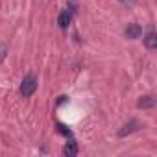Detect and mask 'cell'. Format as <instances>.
<instances>
[{
  "label": "cell",
  "instance_id": "9c48e42d",
  "mask_svg": "<svg viewBox=\"0 0 157 157\" xmlns=\"http://www.w3.org/2000/svg\"><path fill=\"white\" fill-rule=\"evenodd\" d=\"M4 56H6V48H2V46H0V61L4 59Z\"/></svg>",
  "mask_w": 157,
  "mask_h": 157
},
{
  "label": "cell",
  "instance_id": "52a82bcc",
  "mask_svg": "<svg viewBox=\"0 0 157 157\" xmlns=\"http://www.w3.org/2000/svg\"><path fill=\"white\" fill-rule=\"evenodd\" d=\"M137 105L142 107V109H150V107L155 105V98H153V96H142V98L137 102Z\"/></svg>",
  "mask_w": 157,
  "mask_h": 157
},
{
  "label": "cell",
  "instance_id": "5b68a950",
  "mask_svg": "<svg viewBox=\"0 0 157 157\" xmlns=\"http://www.w3.org/2000/svg\"><path fill=\"white\" fill-rule=\"evenodd\" d=\"M144 44L148 50H155L157 48V33L153 30H150L146 35H144Z\"/></svg>",
  "mask_w": 157,
  "mask_h": 157
},
{
  "label": "cell",
  "instance_id": "7a4b0ae2",
  "mask_svg": "<svg viewBox=\"0 0 157 157\" xmlns=\"http://www.w3.org/2000/svg\"><path fill=\"white\" fill-rule=\"evenodd\" d=\"M140 128H142V124H140L137 118H131L128 124H124V126H122V129L118 131V137H128V135H131V133L139 131Z\"/></svg>",
  "mask_w": 157,
  "mask_h": 157
},
{
  "label": "cell",
  "instance_id": "277c9868",
  "mask_svg": "<svg viewBox=\"0 0 157 157\" xmlns=\"http://www.w3.org/2000/svg\"><path fill=\"white\" fill-rule=\"evenodd\" d=\"M70 21H72V11H68V10L61 11V13H59V17H57V24H59V28H61V30H67V28H68V24H70Z\"/></svg>",
  "mask_w": 157,
  "mask_h": 157
},
{
  "label": "cell",
  "instance_id": "3957f363",
  "mask_svg": "<svg viewBox=\"0 0 157 157\" xmlns=\"http://www.w3.org/2000/svg\"><path fill=\"white\" fill-rule=\"evenodd\" d=\"M124 35H126V39H139L142 35V26L131 22V24H128L124 28Z\"/></svg>",
  "mask_w": 157,
  "mask_h": 157
},
{
  "label": "cell",
  "instance_id": "6da1fadb",
  "mask_svg": "<svg viewBox=\"0 0 157 157\" xmlns=\"http://www.w3.org/2000/svg\"><path fill=\"white\" fill-rule=\"evenodd\" d=\"M35 91H37V80L33 76H26L22 80V83H21V94L24 98H30Z\"/></svg>",
  "mask_w": 157,
  "mask_h": 157
},
{
  "label": "cell",
  "instance_id": "8992f818",
  "mask_svg": "<svg viewBox=\"0 0 157 157\" xmlns=\"http://www.w3.org/2000/svg\"><path fill=\"white\" fill-rule=\"evenodd\" d=\"M63 155H67V157L78 155V144H76V140H70V142H67L63 146Z\"/></svg>",
  "mask_w": 157,
  "mask_h": 157
},
{
  "label": "cell",
  "instance_id": "30bf717a",
  "mask_svg": "<svg viewBox=\"0 0 157 157\" xmlns=\"http://www.w3.org/2000/svg\"><path fill=\"white\" fill-rule=\"evenodd\" d=\"M120 2H133V0H120Z\"/></svg>",
  "mask_w": 157,
  "mask_h": 157
},
{
  "label": "cell",
  "instance_id": "ba28073f",
  "mask_svg": "<svg viewBox=\"0 0 157 157\" xmlns=\"http://www.w3.org/2000/svg\"><path fill=\"white\" fill-rule=\"evenodd\" d=\"M57 129H59V133H63L65 137H72V131H70L67 126H63V124H57Z\"/></svg>",
  "mask_w": 157,
  "mask_h": 157
}]
</instances>
